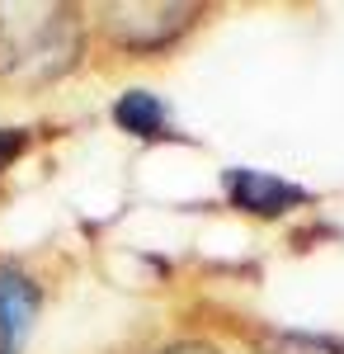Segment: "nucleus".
<instances>
[{
	"label": "nucleus",
	"instance_id": "obj_1",
	"mask_svg": "<svg viewBox=\"0 0 344 354\" xmlns=\"http://www.w3.org/2000/svg\"><path fill=\"white\" fill-rule=\"evenodd\" d=\"M85 53L76 5H0V81L48 85Z\"/></svg>",
	"mask_w": 344,
	"mask_h": 354
},
{
	"label": "nucleus",
	"instance_id": "obj_2",
	"mask_svg": "<svg viewBox=\"0 0 344 354\" xmlns=\"http://www.w3.org/2000/svg\"><path fill=\"white\" fill-rule=\"evenodd\" d=\"M198 19V5H108L104 10V38L123 53L156 57L175 48Z\"/></svg>",
	"mask_w": 344,
	"mask_h": 354
},
{
	"label": "nucleus",
	"instance_id": "obj_3",
	"mask_svg": "<svg viewBox=\"0 0 344 354\" xmlns=\"http://www.w3.org/2000/svg\"><path fill=\"white\" fill-rule=\"evenodd\" d=\"M222 189L231 198V208L250 213V218H283L292 208L312 203V189L292 185L283 175H269V170H250V165H231L222 175Z\"/></svg>",
	"mask_w": 344,
	"mask_h": 354
},
{
	"label": "nucleus",
	"instance_id": "obj_4",
	"mask_svg": "<svg viewBox=\"0 0 344 354\" xmlns=\"http://www.w3.org/2000/svg\"><path fill=\"white\" fill-rule=\"evenodd\" d=\"M38 283L15 265H0V354H19L38 322Z\"/></svg>",
	"mask_w": 344,
	"mask_h": 354
},
{
	"label": "nucleus",
	"instance_id": "obj_5",
	"mask_svg": "<svg viewBox=\"0 0 344 354\" xmlns=\"http://www.w3.org/2000/svg\"><path fill=\"white\" fill-rule=\"evenodd\" d=\"M108 113L128 137H142V142H160L170 133V113L160 104V95H151V90H123Z\"/></svg>",
	"mask_w": 344,
	"mask_h": 354
},
{
	"label": "nucleus",
	"instance_id": "obj_6",
	"mask_svg": "<svg viewBox=\"0 0 344 354\" xmlns=\"http://www.w3.org/2000/svg\"><path fill=\"white\" fill-rule=\"evenodd\" d=\"M260 354H344V340L316 330H265Z\"/></svg>",
	"mask_w": 344,
	"mask_h": 354
},
{
	"label": "nucleus",
	"instance_id": "obj_7",
	"mask_svg": "<svg viewBox=\"0 0 344 354\" xmlns=\"http://www.w3.org/2000/svg\"><path fill=\"white\" fill-rule=\"evenodd\" d=\"M28 147H33V133H28V128H0V175L19 161Z\"/></svg>",
	"mask_w": 344,
	"mask_h": 354
},
{
	"label": "nucleus",
	"instance_id": "obj_8",
	"mask_svg": "<svg viewBox=\"0 0 344 354\" xmlns=\"http://www.w3.org/2000/svg\"><path fill=\"white\" fill-rule=\"evenodd\" d=\"M156 354H222L217 345H208V340H175V345H165V350Z\"/></svg>",
	"mask_w": 344,
	"mask_h": 354
}]
</instances>
